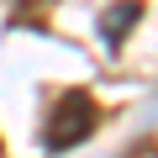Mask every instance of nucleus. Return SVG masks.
<instances>
[{
	"mask_svg": "<svg viewBox=\"0 0 158 158\" xmlns=\"http://www.w3.org/2000/svg\"><path fill=\"white\" fill-rule=\"evenodd\" d=\"M0 158H6V142H0Z\"/></svg>",
	"mask_w": 158,
	"mask_h": 158,
	"instance_id": "obj_4",
	"label": "nucleus"
},
{
	"mask_svg": "<svg viewBox=\"0 0 158 158\" xmlns=\"http://www.w3.org/2000/svg\"><path fill=\"white\" fill-rule=\"evenodd\" d=\"M11 27H32V32H42L48 27V11H53V0H11Z\"/></svg>",
	"mask_w": 158,
	"mask_h": 158,
	"instance_id": "obj_3",
	"label": "nucleus"
},
{
	"mask_svg": "<svg viewBox=\"0 0 158 158\" xmlns=\"http://www.w3.org/2000/svg\"><path fill=\"white\" fill-rule=\"evenodd\" d=\"M137 16H142V6H137V0H121V6H111V11L100 16V42L116 53V48H121V32H132V27H137Z\"/></svg>",
	"mask_w": 158,
	"mask_h": 158,
	"instance_id": "obj_2",
	"label": "nucleus"
},
{
	"mask_svg": "<svg viewBox=\"0 0 158 158\" xmlns=\"http://www.w3.org/2000/svg\"><path fill=\"white\" fill-rule=\"evenodd\" d=\"M95 121H100V106H95L90 90H63V95L53 100L48 121H42V153H69V148H79V142L95 132Z\"/></svg>",
	"mask_w": 158,
	"mask_h": 158,
	"instance_id": "obj_1",
	"label": "nucleus"
}]
</instances>
